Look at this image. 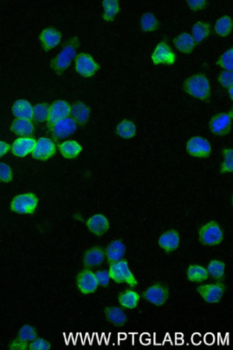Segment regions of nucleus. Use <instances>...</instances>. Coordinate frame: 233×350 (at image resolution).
Here are the masks:
<instances>
[{"instance_id":"obj_1","label":"nucleus","mask_w":233,"mask_h":350,"mask_svg":"<svg viewBox=\"0 0 233 350\" xmlns=\"http://www.w3.org/2000/svg\"><path fill=\"white\" fill-rule=\"evenodd\" d=\"M80 42L77 37L71 38L66 41L62 49L51 62V67L55 74L62 75L71 65L76 56Z\"/></svg>"},{"instance_id":"obj_2","label":"nucleus","mask_w":233,"mask_h":350,"mask_svg":"<svg viewBox=\"0 0 233 350\" xmlns=\"http://www.w3.org/2000/svg\"><path fill=\"white\" fill-rule=\"evenodd\" d=\"M184 89L196 98L208 102L210 97V86L205 75L198 74L187 78L184 82Z\"/></svg>"},{"instance_id":"obj_3","label":"nucleus","mask_w":233,"mask_h":350,"mask_svg":"<svg viewBox=\"0 0 233 350\" xmlns=\"http://www.w3.org/2000/svg\"><path fill=\"white\" fill-rule=\"evenodd\" d=\"M109 275L110 278L116 283L125 282L132 287L137 284V279L130 271L126 261H119L111 264L109 269Z\"/></svg>"},{"instance_id":"obj_4","label":"nucleus","mask_w":233,"mask_h":350,"mask_svg":"<svg viewBox=\"0 0 233 350\" xmlns=\"http://www.w3.org/2000/svg\"><path fill=\"white\" fill-rule=\"evenodd\" d=\"M199 239L204 245H217L223 239V233L220 226L215 221H211L201 228Z\"/></svg>"},{"instance_id":"obj_5","label":"nucleus","mask_w":233,"mask_h":350,"mask_svg":"<svg viewBox=\"0 0 233 350\" xmlns=\"http://www.w3.org/2000/svg\"><path fill=\"white\" fill-rule=\"evenodd\" d=\"M37 197L32 193L20 195L14 198L11 208L14 212L20 214H32L37 208Z\"/></svg>"},{"instance_id":"obj_6","label":"nucleus","mask_w":233,"mask_h":350,"mask_svg":"<svg viewBox=\"0 0 233 350\" xmlns=\"http://www.w3.org/2000/svg\"><path fill=\"white\" fill-rule=\"evenodd\" d=\"M76 71L84 77H91L99 69V66L88 54L80 53L76 58Z\"/></svg>"},{"instance_id":"obj_7","label":"nucleus","mask_w":233,"mask_h":350,"mask_svg":"<svg viewBox=\"0 0 233 350\" xmlns=\"http://www.w3.org/2000/svg\"><path fill=\"white\" fill-rule=\"evenodd\" d=\"M187 151L192 156L207 158L211 152V147L207 139L202 137H193L187 143Z\"/></svg>"},{"instance_id":"obj_8","label":"nucleus","mask_w":233,"mask_h":350,"mask_svg":"<svg viewBox=\"0 0 233 350\" xmlns=\"http://www.w3.org/2000/svg\"><path fill=\"white\" fill-rule=\"evenodd\" d=\"M151 59L156 65H159V64L172 65L175 62V55L166 42H161L156 46L151 56Z\"/></svg>"},{"instance_id":"obj_9","label":"nucleus","mask_w":233,"mask_h":350,"mask_svg":"<svg viewBox=\"0 0 233 350\" xmlns=\"http://www.w3.org/2000/svg\"><path fill=\"white\" fill-rule=\"evenodd\" d=\"M232 112L230 114L216 115L210 121V129L214 134L217 135H225L230 131L232 125Z\"/></svg>"},{"instance_id":"obj_10","label":"nucleus","mask_w":233,"mask_h":350,"mask_svg":"<svg viewBox=\"0 0 233 350\" xmlns=\"http://www.w3.org/2000/svg\"><path fill=\"white\" fill-rule=\"evenodd\" d=\"M78 289L84 294L93 293L98 288V281L94 273L88 270L81 271L77 278Z\"/></svg>"},{"instance_id":"obj_11","label":"nucleus","mask_w":233,"mask_h":350,"mask_svg":"<svg viewBox=\"0 0 233 350\" xmlns=\"http://www.w3.org/2000/svg\"><path fill=\"white\" fill-rule=\"evenodd\" d=\"M55 152L54 143L48 138H41L36 142L32 151L35 159L46 160L53 156Z\"/></svg>"},{"instance_id":"obj_12","label":"nucleus","mask_w":233,"mask_h":350,"mask_svg":"<svg viewBox=\"0 0 233 350\" xmlns=\"http://www.w3.org/2000/svg\"><path fill=\"white\" fill-rule=\"evenodd\" d=\"M197 292L208 303H217L223 295L224 287L221 283L203 285L198 287Z\"/></svg>"},{"instance_id":"obj_13","label":"nucleus","mask_w":233,"mask_h":350,"mask_svg":"<svg viewBox=\"0 0 233 350\" xmlns=\"http://www.w3.org/2000/svg\"><path fill=\"white\" fill-rule=\"evenodd\" d=\"M144 297L148 301L154 305H163L168 300V289L164 285L161 284L152 285L144 292Z\"/></svg>"},{"instance_id":"obj_14","label":"nucleus","mask_w":233,"mask_h":350,"mask_svg":"<svg viewBox=\"0 0 233 350\" xmlns=\"http://www.w3.org/2000/svg\"><path fill=\"white\" fill-rule=\"evenodd\" d=\"M52 129L55 138L65 139L76 132L77 125L73 118H65L55 123Z\"/></svg>"},{"instance_id":"obj_15","label":"nucleus","mask_w":233,"mask_h":350,"mask_svg":"<svg viewBox=\"0 0 233 350\" xmlns=\"http://www.w3.org/2000/svg\"><path fill=\"white\" fill-rule=\"evenodd\" d=\"M70 113H71V106L69 104L64 101H57L54 103L50 109L49 116L48 118V123L50 126L53 127L57 121L67 118Z\"/></svg>"},{"instance_id":"obj_16","label":"nucleus","mask_w":233,"mask_h":350,"mask_svg":"<svg viewBox=\"0 0 233 350\" xmlns=\"http://www.w3.org/2000/svg\"><path fill=\"white\" fill-rule=\"evenodd\" d=\"M61 33L53 28H46L42 32L40 39L45 50L53 49L61 41Z\"/></svg>"},{"instance_id":"obj_17","label":"nucleus","mask_w":233,"mask_h":350,"mask_svg":"<svg viewBox=\"0 0 233 350\" xmlns=\"http://www.w3.org/2000/svg\"><path fill=\"white\" fill-rule=\"evenodd\" d=\"M87 226L92 233L97 236L104 234L109 228V220L105 216L103 215H95L92 216L87 221Z\"/></svg>"},{"instance_id":"obj_18","label":"nucleus","mask_w":233,"mask_h":350,"mask_svg":"<svg viewBox=\"0 0 233 350\" xmlns=\"http://www.w3.org/2000/svg\"><path fill=\"white\" fill-rule=\"evenodd\" d=\"M36 144V141L32 138L25 137L17 139L13 145V153L17 156L24 157L32 152Z\"/></svg>"},{"instance_id":"obj_19","label":"nucleus","mask_w":233,"mask_h":350,"mask_svg":"<svg viewBox=\"0 0 233 350\" xmlns=\"http://www.w3.org/2000/svg\"><path fill=\"white\" fill-rule=\"evenodd\" d=\"M159 244L166 251H172L178 248L180 244V236L175 231L164 233L159 240Z\"/></svg>"},{"instance_id":"obj_20","label":"nucleus","mask_w":233,"mask_h":350,"mask_svg":"<svg viewBox=\"0 0 233 350\" xmlns=\"http://www.w3.org/2000/svg\"><path fill=\"white\" fill-rule=\"evenodd\" d=\"M14 116L18 118L30 120L33 116V109L27 101L21 99L14 104L13 107Z\"/></svg>"},{"instance_id":"obj_21","label":"nucleus","mask_w":233,"mask_h":350,"mask_svg":"<svg viewBox=\"0 0 233 350\" xmlns=\"http://www.w3.org/2000/svg\"><path fill=\"white\" fill-rule=\"evenodd\" d=\"M70 114L76 122L82 125L84 124L89 118L90 109L83 103L78 102L71 108Z\"/></svg>"},{"instance_id":"obj_22","label":"nucleus","mask_w":233,"mask_h":350,"mask_svg":"<svg viewBox=\"0 0 233 350\" xmlns=\"http://www.w3.org/2000/svg\"><path fill=\"white\" fill-rule=\"evenodd\" d=\"M126 252V247L120 240H114L109 245L107 250L108 259L111 262L121 261Z\"/></svg>"},{"instance_id":"obj_23","label":"nucleus","mask_w":233,"mask_h":350,"mask_svg":"<svg viewBox=\"0 0 233 350\" xmlns=\"http://www.w3.org/2000/svg\"><path fill=\"white\" fill-rule=\"evenodd\" d=\"M11 130L21 137H28L34 132V126L29 120L17 118L12 125Z\"/></svg>"},{"instance_id":"obj_24","label":"nucleus","mask_w":233,"mask_h":350,"mask_svg":"<svg viewBox=\"0 0 233 350\" xmlns=\"http://www.w3.org/2000/svg\"><path fill=\"white\" fill-rule=\"evenodd\" d=\"M174 43L177 49L184 53H192L195 45V42L193 40L192 36L187 33H182L177 36Z\"/></svg>"},{"instance_id":"obj_25","label":"nucleus","mask_w":233,"mask_h":350,"mask_svg":"<svg viewBox=\"0 0 233 350\" xmlns=\"http://www.w3.org/2000/svg\"><path fill=\"white\" fill-rule=\"evenodd\" d=\"M105 259V254L102 248H93L88 250L84 257V264L88 267L99 266Z\"/></svg>"},{"instance_id":"obj_26","label":"nucleus","mask_w":233,"mask_h":350,"mask_svg":"<svg viewBox=\"0 0 233 350\" xmlns=\"http://www.w3.org/2000/svg\"><path fill=\"white\" fill-rule=\"evenodd\" d=\"M82 150V147L76 141L69 140L62 143L60 145V151L64 157L73 159L78 156Z\"/></svg>"},{"instance_id":"obj_27","label":"nucleus","mask_w":233,"mask_h":350,"mask_svg":"<svg viewBox=\"0 0 233 350\" xmlns=\"http://www.w3.org/2000/svg\"><path fill=\"white\" fill-rule=\"evenodd\" d=\"M106 316L108 320H109L113 325L121 327L125 325L126 322V315L123 312V310L119 307H108L105 311Z\"/></svg>"},{"instance_id":"obj_28","label":"nucleus","mask_w":233,"mask_h":350,"mask_svg":"<svg viewBox=\"0 0 233 350\" xmlns=\"http://www.w3.org/2000/svg\"><path fill=\"white\" fill-rule=\"evenodd\" d=\"M139 295L132 290H127L119 296V303L126 309H135L138 305Z\"/></svg>"},{"instance_id":"obj_29","label":"nucleus","mask_w":233,"mask_h":350,"mask_svg":"<svg viewBox=\"0 0 233 350\" xmlns=\"http://www.w3.org/2000/svg\"><path fill=\"white\" fill-rule=\"evenodd\" d=\"M188 279L193 282L204 281L208 278V271L198 265H191L187 269Z\"/></svg>"},{"instance_id":"obj_30","label":"nucleus","mask_w":233,"mask_h":350,"mask_svg":"<svg viewBox=\"0 0 233 350\" xmlns=\"http://www.w3.org/2000/svg\"><path fill=\"white\" fill-rule=\"evenodd\" d=\"M210 33V26L208 23L203 22H196L193 26L192 38L196 43H201L208 38Z\"/></svg>"},{"instance_id":"obj_31","label":"nucleus","mask_w":233,"mask_h":350,"mask_svg":"<svg viewBox=\"0 0 233 350\" xmlns=\"http://www.w3.org/2000/svg\"><path fill=\"white\" fill-rule=\"evenodd\" d=\"M105 13L104 14V20L106 21H112L119 11V2L116 0H105L103 2Z\"/></svg>"},{"instance_id":"obj_32","label":"nucleus","mask_w":233,"mask_h":350,"mask_svg":"<svg viewBox=\"0 0 233 350\" xmlns=\"http://www.w3.org/2000/svg\"><path fill=\"white\" fill-rule=\"evenodd\" d=\"M232 28V19L228 16H224L217 20L215 25V31L219 36L226 37L231 33Z\"/></svg>"},{"instance_id":"obj_33","label":"nucleus","mask_w":233,"mask_h":350,"mask_svg":"<svg viewBox=\"0 0 233 350\" xmlns=\"http://www.w3.org/2000/svg\"><path fill=\"white\" fill-rule=\"evenodd\" d=\"M141 27L145 32L154 31L159 27V22L153 14H144L141 20Z\"/></svg>"},{"instance_id":"obj_34","label":"nucleus","mask_w":233,"mask_h":350,"mask_svg":"<svg viewBox=\"0 0 233 350\" xmlns=\"http://www.w3.org/2000/svg\"><path fill=\"white\" fill-rule=\"evenodd\" d=\"M117 132L120 137H123V138H132L136 134L135 123L125 120L118 125Z\"/></svg>"},{"instance_id":"obj_35","label":"nucleus","mask_w":233,"mask_h":350,"mask_svg":"<svg viewBox=\"0 0 233 350\" xmlns=\"http://www.w3.org/2000/svg\"><path fill=\"white\" fill-rule=\"evenodd\" d=\"M208 273L216 279H220L225 273V264L221 261H212L208 265Z\"/></svg>"},{"instance_id":"obj_36","label":"nucleus","mask_w":233,"mask_h":350,"mask_svg":"<svg viewBox=\"0 0 233 350\" xmlns=\"http://www.w3.org/2000/svg\"><path fill=\"white\" fill-rule=\"evenodd\" d=\"M50 108L49 106L45 104H38L33 109V117L39 122L48 120L49 116Z\"/></svg>"},{"instance_id":"obj_37","label":"nucleus","mask_w":233,"mask_h":350,"mask_svg":"<svg viewBox=\"0 0 233 350\" xmlns=\"http://www.w3.org/2000/svg\"><path fill=\"white\" fill-rule=\"evenodd\" d=\"M37 338V332L32 327L25 325L22 327L19 333V339L23 342H32Z\"/></svg>"},{"instance_id":"obj_38","label":"nucleus","mask_w":233,"mask_h":350,"mask_svg":"<svg viewBox=\"0 0 233 350\" xmlns=\"http://www.w3.org/2000/svg\"><path fill=\"white\" fill-rule=\"evenodd\" d=\"M217 64L227 71L232 72L233 70V50L232 48L227 50L222 55L217 61Z\"/></svg>"},{"instance_id":"obj_39","label":"nucleus","mask_w":233,"mask_h":350,"mask_svg":"<svg viewBox=\"0 0 233 350\" xmlns=\"http://www.w3.org/2000/svg\"><path fill=\"white\" fill-rule=\"evenodd\" d=\"M225 162L222 165V172H232L233 170V152L232 149H225L223 151Z\"/></svg>"},{"instance_id":"obj_40","label":"nucleus","mask_w":233,"mask_h":350,"mask_svg":"<svg viewBox=\"0 0 233 350\" xmlns=\"http://www.w3.org/2000/svg\"><path fill=\"white\" fill-rule=\"evenodd\" d=\"M13 179L11 168L5 163H0V181L9 182Z\"/></svg>"},{"instance_id":"obj_41","label":"nucleus","mask_w":233,"mask_h":350,"mask_svg":"<svg viewBox=\"0 0 233 350\" xmlns=\"http://www.w3.org/2000/svg\"><path fill=\"white\" fill-rule=\"evenodd\" d=\"M218 81L220 84L225 88H230L233 85V74L232 72H227V71H222L218 77Z\"/></svg>"},{"instance_id":"obj_42","label":"nucleus","mask_w":233,"mask_h":350,"mask_svg":"<svg viewBox=\"0 0 233 350\" xmlns=\"http://www.w3.org/2000/svg\"><path fill=\"white\" fill-rule=\"evenodd\" d=\"M29 349L33 350H48L50 349V344L43 339H35L29 346Z\"/></svg>"},{"instance_id":"obj_43","label":"nucleus","mask_w":233,"mask_h":350,"mask_svg":"<svg viewBox=\"0 0 233 350\" xmlns=\"http://www.w3.org/2000/svg\"><path fill=\"white\" fill-rule=\"evenodd\" d=\"M95 275L99 285L107 287L109 284L111 278L109 272H108L107 271H97Z\"/></svg>"},{"instance_id":"obj_44","label":"nucleus","mask_w":233,"mask_h":350,"mask_svg":"<svg viewBox=\"0 0 233 350\" xmlns=\"http://www.w3.org/2000/svg\"><path fill=\"white\" fill-rule=\"evenodd\" d=\"M208 4V2L205 0H194V1H187V5L189 8L192 10H203Z\"/></svg>"},{"instance_id":"obj_45","label":"nucleus","mask_w":233,"mask_h":350,"mask_svg":"<svg viewBox=\"0 0 233 350\" xmlns=\"http://www.w3.org/2000/svg\"><path fill=\"white\" fill-rule=\"evenodd\" d=\"M10 146L6 142H0V158L4 156L10 150Z\"/></svg>"},{"instance_id":"obj_46","label":"nucleus","mask_w":233,"mask_h":350,"mask_svg":"<svg viewBox=\"0 0 233 350\" xmlns=\"http://www.w3.org/2000/svg\"><path fill=\"white\" fill-rule=\"evenodd\" d=\"M13 349H24L27 347V344L23 341H15L13 344Z\"/></svg>"},{"instance_id":"obj_47","label":"nucleus","mask_w":233,"mask_h":350,"mask_svg":"<svg viewBox=\"0 0 233 350\" xmlns=\"http://www.w3.org/2000/svg\"><path fill=\"white\" fill-rule=\"evenodd\" d=\"M232 91H233L232 87H230V88H229V96H230L231 99H232V97H233Z\"/></svg>"}]
</instances>
